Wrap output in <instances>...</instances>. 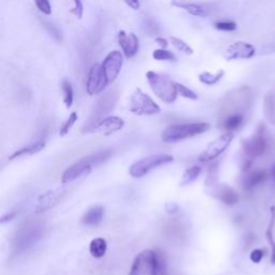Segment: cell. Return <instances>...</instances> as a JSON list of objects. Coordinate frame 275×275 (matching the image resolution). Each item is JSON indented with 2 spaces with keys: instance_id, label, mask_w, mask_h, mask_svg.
Returning a JSON list of instances; mask_svg holds the SVG:
<instances>
[{
  "instance_id": "cell-42",
  "label": "cell",
  "mask_w": 275,
  "mask_h": 275,
  "mask_svg": "<svg viewBox=\"0 0 275 275\" xmlns=\"http://www.w3.org/2000/svg\"><path fill=\"white\" fill-rule=\"evenodd\" d=\"M271 176H272V179H273L274 182H275V163H274V165H273L272 168H271Z\"/></svg>"
},
{
  "instance_id": "cell-35",
  "label": "cell",
  "mask_w": 275,
  "mask_h": 275,
  "mask_svg": "<svg viewBox=\"0 0 275 275\" xmlns=\"http://www.w3.org/2000/svg\"><path fill=\"white\" fill-rule=\"evenodd\" d=\"M215 28L221 31H233L237 29V24L231 21H220L214 24Z\"/></svg>"
},
{
  "instance_id": "cell-17",
  "label": "cell",
  "mask_w": 275,
  "mask_h": 275,
  "mask_svg": "<svg viewBox=\"0 0 275 275\" xmlns=\"http://www.w3.org/2000/svg\"><path fill=\"white\" fill-rule=\"evenodd\" d=\"M117 41L121 49L124 52V55L127 58L134 57L140 49V41L134 32H126L125 30H121L117 35Z\"/></svg>"
},
{
  "instance_id": "cell-32",
  "label": "cell",
  "mask_w": 275,
  "mask_h": 275,
  "mask_svg": "<svg viewBox=\"0 0 275 275\" xmlns=\"http://www.w3.org/2000/svg\"><path fill=\"white\" fill-rule=\"evenodd\" d=\"M217 179H218V163L216 162L208 169V172L205 182L206 185L211 187L215 184H217Z\"/></svg>"
},
{
  "instance_id": "cell-18",
  "label": "cell",
  "mask_w": 275,
  "mask_h": 275,
  "mask_svg": "<svg viewBox=\"0 0 275 275\" xmlns=\"http://www.w3.org/2000/svg\"><path fill=\"white\" fill-rule=\"evenodd\" d=\"M171 4L179 9L185 10L187 13H189V14H192L194 16L206 17L209 14V12L206 6L201 5L197 2H191L188 1V0H172Z\"/></svg>"
},
{
  "instance_id": "cell-26",
  "label": "cell",
  "mask_w": 275,
  "mask_h": 275,
  "mask_svg": "<svg viewBox=\"0 0 275 275\" xmlns=\"http://www.w3.org/2000/svg\"><path fill=\"white\" fill-rule=\"evenodd\" d=\"M201 173V168L198 166H194L188 168L186 171L183 173L182 180L180 182L181 186H186V185H191L192 183H194L196 180L199 178V175Z\"/></svg>"
},
{
  "instance_id": "cell-16",
  "label": "cell",
  "mask_w": 275,
  "mask_h": 275,
  "mask_svg": "<svg viewBox=\"0 0 275 275\" xmlns=\"http://www.w3.org/2000/svg\"><path fill=\"white\" fill-rule=\"evenodd\" d=\"M208 194L211 195L213 198L217 199L218 201L229 206L237 205L239 201L238 193L235 192L233 188L226 184H215L211 186L208 189Z\"/></svg>"
},
{
  "instance_id": "cell-38",
  "label": "cell",
  "mask_w": 275,
  "mask_h": 275,
  "mask_svg": "<svg viewBox=\"0 0 275 275\" xmlns=\"http://www.w3.org/2000/svg\"><path fill=\"white\" fill-rule=\"evenodd\" d=\"M180 209V206L178 204H175V202H168L165 206V211L168 214H175L178 213Z\"/></svg>"
},
{
  "instance_id": "cell-22",
  "label": "cell",
  "mask_w": 275,
  "mask_h": 275,
  "mask_svg": "<svg viewBox=\"0 0 275 275\" xmlns=\"http://www.w3.org/2000/svg\"><path fill=\"white\" fill-rule=\"evenodd\" d=\"M108 251V243L106 239L103 238H95L91 240L89 244V253L91 257L96 259H101L106 256Z\"/></svg>"
},
{
  "instance_id": "cell-5",
  "label": "cell",
  "mask_w": 275,
  "mask_h": 275,
  "mask_svg": "<svg viewBox=\"0 0 275 275\" xmlns=\"http://www.w3.org/2000/svg\"><path fill=\"white\" fill-rule=\"evenodd\" d=\"M209 129L207 123L175 124L168 126L161 133V140L166 143H176L205 134Z\"/></svg>"
},
{
  "instance_id": "cell-36",
  "label": "cell",
  "mask_w": 275,
  "mask_h": 275,
  "mask_svg": "<svg viewBox=\"0 0 275 275\" xmlns=\"http://www.w3.org/2000/svg\"><path fill=\"white\" fill-rule=\"evenodd\" d=\"M264 256H265V252L263 250H260V248H256V250L252 251V253L250 255V258L254 264H259L260 261L263 260Z\"/></svg>"
},
{
  "instance_id": "cell-12",
  "label": "cell",
  "mask_w": 275,
  "mask_h": 275,
  "mask_svg": "<svg viewBox=\"0 0 275 275\" xmlns=\"http://www.w3.org/2000/svg\"><path fill=\"white\" fill-rule=\"evenodd\" d=\"M233 140V134L230 132H227L226 134L221 135L217 139L212 141L208 144L207 147L202 152L199 156L200 162H207L217 158L219 155H221L225 150L229 147Z\"/></svg>"
},
{
  "instance_id": "cell-6",
  "label": "cell",
  "mask_w": 275,
  "mask_h": 275,
  "mask_svg": "<svg viewBox=\"0 0 275 275\" xmlns=\"http://www.w3.org/2000/svg\"><path fill=\"white\" fill-rule=\"evenodd\" d=\"M174 160V157L168 154H156L149 155L137 160L129 168V174L134 179H141L149 173L152 170L168 165Z\"/></svg>"
},
{
  "instance_id": "cell-2",
  "label": "cell",
  "mask_w": 275,
  "mask_h": 275,
  "mask_svg": "<svg viewBox=\"0 0 275 275\" xmlns=\"http://www.w3.org/2000/svg\"><path fill=\"white\" fill-rule=\"evenodd\" d=\"M44 234V225L41 221L28 220L19 226L13 240V248L16 254H21L35 246Z\"/></svg>"
},
{
  "instance_id": "cell-21",
  "label": "cell",
  "mask_w": 275,
  "mask_h": 275,
  "mask_svg": "<svg viewBox=\"0 0 275 275\" xmlns=\"http://www.w3.org/2000/svg\"><path fill=\"white\" fill-rule=\"evenodd\" d=\"M45 147V140L41 139L38 140L35 142H31L28 145H26L22 148H19L17 150H15L14 153L9 156V160H14L19 158V157L23 156H28V155H34L37 154L39 152H41V150Z\"/></svg>"
},
{
  "instance_id": "cell-3",
  "label": "cell",
  "mask_w": 275,
  "mask_h": 275,
  "mask_svg": "<svg viewBox=\"0 0 275 275\" xmlns=\"http://www.w3.org/2000/svg\"><path fill=\"white\" fill-rule=\"evenodd\" d=\"M111 154H112L111 149L99 150V152L84 157V158L74 162L73 165L65 170L62 175V184H69V183L75 181L81 176L88 174L94 166L99 165V163L109 159Z\"/></svg>"
},
{
  "instance_id": "cell-13",
  "label": "cell",
  "mask_w": 275,
  "mask_h": 275,
  "mask_svg": "<svg viewBox=\"0 0 275 275\" xmlns=\"http://www.w3.org/2000/svg\"><path fill=\"white\" fill-rule=\"evenodd\" d=\"M123 55L119 51H113L104 58L101 67L106 73L108 80L110 83H112L116 80V77L121 73V70L123 68Z\"/></svg>"
},
{
  "instance_id": "cell-9",
  "label": "cell",
  "mask_w": 275,
  "mask_h": 275,
  "mask_svg": "<svg viewBox=\"0 0 275 275\" xmlns=\"http://www.w3.org/2000/svg\"><path fill=\"white\" fill-rule=\"evenodd\" d=\"M268 147L267 128L265 125H260L255 134L243 142V150L248 158L254 159L263 155Z\"/></svg>"
},
{
  "instance_id": "cell-29",
  "label": "cell",
  "mask_w": 275,
  "mask_h": 275,
  "mask_svg": "<svg viewBox=\"0 0 275 275\" xmlns=\"http://www.w3.org/2000/svg\"><path fill=\"white\" fill-rule=\"evenodd\" d=\"M170 40H171V43L173 47L178 51L182 52L183 54L192 55L194 53V50L191 45L187 44L184 40H182V39L176 38V37H170Z\"/></svg>"
},
{
  "instance_id": "cell-10",
  "label": "cell",
  "mask_w": 275,
  "mask_h": 275,
  "mask_svg": "<svg viewBox=\"0 0 275 275\" xmlns=\"http://www.w3.org/2000/svg\"><path fill=\"white\" fill-rule=\"evenodd\" d=\"M110 84L108 77L104 73L101 64H95L90 67L86 80V93L89 96L101 94Z\"/></svg>"
},
{
  "instance_id": "cell-25",
  "label": "cell",
  "mask_w": 275,
  "mask_h": 275,
  "mask_svg": "<svg viewBox=\"0 0 275 275\" xmlns=\"http://www.w3.org/2000/svg\"><path fill=\"white\" fill-rule=\"evenodd\" d=\"M275 224V206H272L270 208V222H269V227H268L267 231H266V235L267 239L269 241V244L271 246V263L273 265H275V242L273 240V227Z\"/></svg>"
},
{
  "instance_id": "cell-28",
  "label": "cell",
  "mask_w": 275,
  "mask_h": 275,
  "mask_svg": "<svg viewBox=\"0 0 275 275\" xmlns=\"http://www.w3.org/2000/svg\"><path fill=\"white\" fill-rule=\"evenodd\" d=\"M62 88L64 93V103L66 108H71L72 104H73L74 99V91L73 87H72V84L67 78H65L62 83Z\"/></svg>"
},
{
  "instance_id": "cell-33",
  "label": "cell",
  "mask_w": 275,
  "mask_h": 275,
  "mask_svg": "<svg viewBox=\"0 0 275 275\" xmlns=\"http://www.w3.org/2000/svg\"><path fill=\"white\" fill-rule=\"evenodd\" d=\"M176 88H178V94L181 95L182 97L187 98V99L191 100H197L198 99V95L195 93L194 90H192L191 88L186 87L185 85L176 83Z\"/></svg>"
},
{
  "instance_id": "cell-19",
  "label": "cell",
  "mask_w": 275,
  "mask_h": 275,
  "mask_svg": "<svg viewBox=\"0 0 275 275\" xmlns=\"http://www.w3.org/2000/svg\"><path fill=\"white\" fill-rule=\"evenodd\" d=\"M104 217V207L101 206H95L89 207L86 212L84 213L81 218L82 225L88 227H95L101 224Z\"/></svg>"
},
{
  "instance_id": "cell-27",
  "label": "cell",
  "mask_w": 275,
  "mask_h": 275,
  "mask_svg": "<svg viewBox=\"0 0 275 275\" xmlns=\"http://www.w3.org/2000/svg\"><path fill=\"white\" fill-rule=\"evenodd\" d=\"M224 75H225L224 70H219L216 74H213V73H211V72L205 71L199 74V81L206 85H208V86H212V85L217 84L221 80V78L224 77Z\"/></svg>"
},
{
  "instance_id": "cell-31",
  "label": "cell",
  "mask_w": 275,
  "mask_h": 275,
  "mask_svg": "<svg viewBox=\"0 0 275 275\" xmlns=\"http://www.w3.org/2000/svg\"><path fill=\"white\" fill-rule=\"evenodd\" d=\"M77 121V113L76 112H72L69 117L67 119V121L65 122L63 124V126L60 130V135L61 137H65V136H67L69 133H70V130L72 129V127H73L75 125V123Z\"/></svg>"
},
{
  "instance_id": "cell-14",
  "label": "cell",
  "mask_w": 275,
  "mask_h": 275,
  "mask_svg": "<svg viewBox=\"0 0 275 275\" xmlns=\"http://www.w3.org/2000/svg\"><path fill=\"white\" fill-rule=\"evenodd\" d=\"M125 126V122L120 116L108 115L101 121L96 123L93 127L88 129L87 133H101L106 136L113 135L120 132Z\"/></svg>"
},
{
  "instance_id": "cell-23",
  "label": "cell",
  "mask_w": 275,
  "mask_h": 275,
  "mask_svg": "<svg viewBox=\"0 0 275 275\" xmlns=\"http://www.w3.org/2000/svg\"><path fill=\"white\" fill-rule=\"evenodd\" d=\"M244 123V114L243 113H232L225 116L222 121V128L226 129L227 132L232 133L233 130L239 129L242 124Z\"/></svg>"
},
{
  "instance_id": "cell-30",
  "label": "cell",
  "mask_w": 275,
  "mask_h": 275,
  "mask_svg": "<svg viewBox=\"0 0 275 275\" xmlns=\"http://www.w3.org/2000/svg\"><path fill=\"white\" fill-rule=\"evenodd\" d=\"M153 58L155 61H159V62H175L176 57L172 53V52L167 51L165 49H159V50H155L153 52Z\"/></svg>"
},
{
  "instance_id": "cell-4",
  "label": "cell",
  "mask_w": 275,
  "mask_h": 275,
  "mask_svg": "<svg viewBox=\"0 0 275 275\" xmlns=\"http://www.w3.org/2000/svg\"><path fill=\"white\" fill-rule=\"evenodd\" d=\"M146 78L150 89L162 102L171 104L176 100L179 95L178 88H176V83L170 76L155 71H147Z\"/></svg>"
},
{
  "instance_id": "cell-39",
  "label": "cell",
  "mask_w": 275,
  "mask_h": 275,
  "mask_svg": "<svg viewBox=\"0 0 275 275\" xmlns=\"http://www.w3.org/2000/svg\"><path fill=\"white\" fill-rule=\"evenodd\" d=\"M16 216L15 212H10V213H5L1 216V218H0V224L3 225L5 222H9L12 219H14V217Z\"/></svg>"
},
{
  "instance_id": "cell-20",
  "label": "cell",
  "mask_w": 275,
  "mask_h": 275,
  "mask_svg": "<svg viewBox=\"0 0 275 275\" xmlns=\"http://www.w3.org/2000/svg\"><path fill=\"white\" fill-rule=\"evenodd\" d=\"M267 178V174L265 171L261 170H255V171H247L245 176L242 181V185L245 191H252L255 187L260 185L264 183Z\"/></svg>"
},
{
  "instance_id": "cell-11",
  "label": "cell",
  "mask_w": 275,
  "mask_h": 275,
  "mask_svg": "<svg viewBox=\"0 0 275 275\" xmlns=\"http://www.w3.org/2000/svg\"><path fill=\"white\" fill-rule=\"evenodd\" d=\"M66 193L67 188L65 186V184H62L55 188L50 189L48 192H45L37 199L35 212L37 214H40L53 208L63 200V198L66 196Z\"/></svg>"
},
{
  "instance_id": "cell-7",
  "label": "cell",
  "mask_w": 275,
  "mask_h": 275,
  "mask_svg": "<svg viewBox=\"0 0 275 275\" xmlns=\"http://www.w3.org/2000/svg\"><path fill=\"white\" fill-rule=\"evenodd\" d=\"M129 111L138 116L156 115L161 112L160 107L141 88H137L129 99Z\"/></svg>"
},
{
  "instance_id": "cell-24",
  "label": "cell",
  "mask_w": 275,
  "mask_h": 275,
  "mask_svg": "<svg viewBox=\"0 0 275 275\" xmlns=\"http://www.w3.org/2000/svg\"><path fill=\"white\" fill-rule=\"evenodd\" d=\"M264 111L267 120L275 125V93L273 91H269L265 96Z\"/></svg>"
},
{
  "instance_id": "cell-37",
  "label": "cell",
  "mask_w": 275,
  "mask_h": 275,
  "mask_svg": "<svg viewBox=\"0 0 275 275\" xmlns=\"http://www.w3.org/2000/svg\"><path fill=\"white\" fill-rule=\"evenodd\" d=\"M74 6L72 9V13L77 17V18H82L83 16V12H84V6L82 0H73Z\"/></svg>"
},
{
  "instance_id": "cell-34",
  "label": "cell",
  "mask_w": 275,
  "mask_h": 275,
  "mask_svg": "<svg viewBox=\"0 0 275 275\" xmlns=\"http://www.w3.org/2000/svg\"><path fill=\"white\" fill-rule=\"evenodd\" d=\"M35 3L37 9L40 11L44 15L52 14V5L50 3V0H35Z\"/></svg>"
},
{
  "instance_id": "cell-40",
  "label": "cell",
  "mask_w": 275,
  "mask_h": 275,
  "mask_svg": "<svg viewBox=\"0 0 275 275\" xmlns=\"http://www.w3.org/2000/svg\"><path fill=\"white\" fill-rule=\"evenodd\" d=\"M124 1L133 10H139L141 8L140 0H124Z\"/></svg>"
},
{
  "instance_id": "cell-15",
  "label": "cell",
  "mask_w": 275,
  "mask_h": 275,
  "mask_svg": "<svg viewBox=\"0 0 275 275\" xmlns=\"http://www.w3.org/2000/svg\"><path fill=\"white\" fill-rule=\"evenodd\" d=\"M256 54V49L254 45L243 41L234 42L229 45L226 51L227 61H237V60H250Z\"/></svg>"
},
{
  "instance_id": "cell-1",
  "label": "cell",
  "mask_w": 275,
  "mask_h": 275,
  "mask_svg": "<svg viewBox=\"0 0 275 275\" xmlns=\"http://www.w3.org/2000/svg\"><path fill=\"white\" fill-rule=\"evenodd\" d=\"M165 253L144 250L137 255L128 275H167Z\"/></svg>"
},
{
  "instance_id": "cell-41",
  "label": "cell",
  "mask_w": 275,
  "mask_h": 275,
  "mask_svg": "<svg viewBox=\"0 0 275 275\" xmlns=\"http://www.w3.org/2000/svg\"><path fill=\"white\" fill-rule=\"evenodd\" d=\"M155 41L157 42V44H158L161 49H166V48H168V45H169L168 40H167L166 38H163V37H157V38H155Z\"/></svg>"
},
{
  "instance_id": "cell-8",
  "label": "cell",
  "mask_w": 275,
  "mask_h": 275,
  "mask_svg": "<svg viewBox=\"0 0 275 275\" xmlns=\"http://www.w3.org/2000/svg\"><path fill=\"white\" fill-rule=\"evenodd\" d=\"M117 101V94L115 91H109L106 95H103L99 100L96 102L91 113L89 115V119L85 123V126L83 128V132H88L90 127H93L96 123L101 121L104 117H107L109 113L115 107Z\"/></svg>"
}]
</instances>
